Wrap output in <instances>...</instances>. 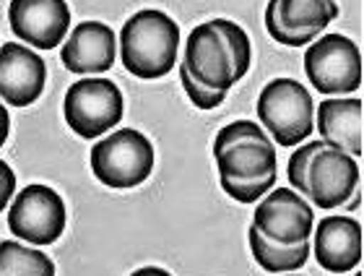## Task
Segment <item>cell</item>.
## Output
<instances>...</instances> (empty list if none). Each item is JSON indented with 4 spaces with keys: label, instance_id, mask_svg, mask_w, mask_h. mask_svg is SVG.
I'll return each mask as SVG.
<instances>
[{
    "label": "cell",
    "instance_id": "3957f363",
    "mask_svg": "<svg viewBox=\"0 0 364 276\" xmlns=\"http://www.w3.org/2000/svg\"><path fill=\"white\" fill-rule=\"evenodd\" d=\"M154 161L151 141L133 128L99 138L91 149V172L107 188H136L151 175Z\"/></svg>",
    "mask_w": 364,
    "mask_h": 276
},
{
    "label": "cell",
    "instance_id": "5b68a950",
    "mask_svg": "<svg viewBox=\"0 0 364 276\" xmlns=\"http://www.w3.org/2000/svg\"><path fill=\"white\" fill-rule=\"evenodd\" d=\"M63 112L73 133L94 141L122 120V94L109 78H81L65 94Z\"/></svg>",
    "mask_w": 364,
    "mask_h": 276
},
{
    "label": "cell",
    "instance_id": "ac0fdd59",
    "mask_svg": "<svg viewBox=\"0 0 364 276\" xmlns=\"http://www.w3.org/2000/svg\"><path fill=\"white\" fill-rule=\"evenodd\" d=\"M0 276H55V263L42 250L21 243H0Z\"/></svg>",
    "mask_w": 364,
    "mask_h": 276
},
{
    "label": "cell",
    "instance_id": "8fae6325",
    "mask_svg": "<svg viewBox=\"0 0 364 276\" xmlns=\"http://www.w3.org/2000/svg\"><path fill=\"white\" fill-rule=\"evenodd\" d=\"M315 261L331 274L357 269L364 255V232L362 224L351 216H326L315 227Z\"/></svg>",
    "mask_w": 364,
    "mask_h": 276
},
{
    "label": "cell",
    "instance_id": "d4e9b609",
    "mask_svg": "<svg viewBox=\"0 0 364 276\" xmlns=\"http://www.w3.org/2000/svg\"><path fill=\"white\" fill-rule=\"evenodd\" d=\"M16 191V175L14 169L8 167L6 161L0 159V211L11 203V196H14Z\"/></svg>",
    "mask_w": 364,
    "mask_h": 276
},
{
    "label": "cell",
    "instance_id": "8992f818",
    "mask_svg": "<svg viewBox=\"0 0 364 276\" xmlns=\"http://www.w3.org/2000/svg\"><path fill=\"white\" fill-rule=\"evenodd\" d=\"M8 227L23 243L50 245L65 230V203L53 188L29 185L11 203Z\"/></svg>",
    "mask_w": 364,
    "mask_h": 276
},
{
    "label": "cell",
    "instance_id": "7a4b0ae2",
    "mask_svg": "<svg viewBox=\"0 0 364 276\" xmlns=\"http://www.w3.org/2000/svg\"><path fill=\"white\" fill-rule=\"evenodd\" d=\"M258 117L279 146H299L315 131V105L310 92L294 78H273L258 97Z\"/></svg>",
    "mask_w": 364,
    "mask_h": 276
},
{
    "label": "cell",
    "instance_id": "603a6c76",
    "mask_svg": "<svg viewBox=\"0 0 364 276\" xmlns=\"http://www.w3.org/2000/svg\"><path fill=\"white\" fill-rule=\"evenodd\" d=\"M266 29L276 42H281V45H287V47H307L320 37L318 31H287L284 29V26L279 23V18H276V0H271L266 8Z\"/></svg>",
    "mask_w": 364,
    "mask_h": 276
},
{
    "label": "cell",
    "instance_id": "7402d4cb",
    "mask_svg": "<svg viewBox=\"0 0 364 276\" xmlns=\"http://www.w3.org/2000/svg\"><path fill=\"white\" fill-rule=\"evenodd\" d=\"M252 138H271V136L255 120H235V123H229L227 128L219 131V136L213 141V156H219L229 146L242 144V141H252Z\"/></svg>",
    "mask_w": 364,
    "mask_h": 276
},
{
    "label": "cell",
    "instance_id": "e0dca14e",
    "mask_svg": "<svg viewBox=\"0 0 364 276\" xmlns=\"http://www.w3.org/2000/svg\"><path fill=\"white\" fill-rule=\"evenodd\" d=\"M247 240H250V250L255 255V261L260 263V269L271 271V274H284V271L294 274L310 258V240L299 243V245H279V243L263 238L255 227H250Z\"/></svg>",
    "mask_w": 364,
    "mask_h": 276
},
{
    "label": "cell",
    "instance_id": "4316f807",
    "mask_svg": "<svg viewBox=\"0 0 364 276\" xmlns=\"http://www.w3.org/2000/svg\"><path fill=\"white\" fill-rule=\"evenodd\" d=\"M130 276H172V274L164 271V269H159V266H144V269L133 271Z\"/></svg>",
    "mask_w": 364,
    "mask_h": 276
},
{
    "label": "cell",
    "instance_id": "44dd1931",
    "mask_svg": "<svg viewBox=\"0 0 364 276\" xmlns=\"http://www.w3.org/2000/svg\"><path fill=\"white\" fill-rule=\"evenodd\" d=\"M219 183L229 198L240 201V203H255V201H260L263 196H268L273 191L276 175L258 177V180H229V177H219Z\"/></svg>",
    "mask_w": 364,
    "mask_h": 276
},
{
    "label": "cell",
    "instance_id": "ba28073f",
    "mask_svg": "<svg viewBox=\"0 0 364 276\" xmlns=\"http://www.w3.org/2000/svg\"><path fill=\"white\" fill-rule=\"evenodd\" d=\"M182 65L190 70V76L196 78L198 84L216 89V92H229L237 84L232 50L211 21L200 23L190 31Z\"/></svg>",
    "mask_w": 364,
    "mask_h": 276
},
{
    "label": "cell",
    "instance_id": "9c48e42d",
    "mask_svg": "<svg viewBox=\"0 0 364 276\" xmlns=\"http://www.w3.org/2000/svg\"><path fill=\"white\" fill-rule=\"evenodd\" d=\"M8 21L18 39L37 50H53L70 29V8L65 0H11Z\"/></svg>",
    "mask_w": 364,
    "mask_h": 276
},
{
    "label": "cell",
    "instance_id": "30bf717a",
    "mask_svg": "<svg viewBox=\"0 0 364 276\" xmlns=\"http://www.w3.org/2000/svg\"><path fill=\"white\" fill-rule=\"evenodd\" d=\"M359 191L357 156L341 149H323L310 161V198L318 208H338Z\"/></svg>",
    "mask_w": 364,
    "mask_h": 276
},
{
    "label": "cell",
    "instance_id": "52a82bcc",
    "mask_svg": "<svg viewBox=\"0 0 364 276\" xmlns=\"http://www.w3.org/2000/svg\"><path fill=\"white\" fill-rule=\"evenodd\" d=\"M252 227L279 245L307 243L315 232V214L302 193L294 188H273L263 196L252 216Z\"/></svg>",
    "mask_w": 364,
    "mask_h": 276
},
{
    "label": "cell",
    "instance_id": "ffe728a7",
    "mask_svg": "<svg viewBox=\"0 0 364 276\" xmlns=\"http://www.w3.org/2000/svg\"><path fill=\"white\" fill-rule=\"evenodd\" d=\"M323 149H328V144L323 138H318V141L299 144V149L289 156L287 177H289V183H291V188H294L296 193H302L304 198H310V161H312V156L318 152H323Z\"/></svg>",
    "mask_w": 364,
    "mask_h": 276
},
{
    "label": "cell",
    "instance_id": "6da1fadb",
    "mask_svg": "<svg viewBox=\"0 0 364 276\" xmlns=\"http://www.w3.org/2000/svg\"><path fill=\"white\" fill-rule=\"evenodd\" d=\"M180 26L164 11H138L120 31V60L138 78H161L177 65Z\"/></svg>",
    "mask_w": 364,
    "mask_h": 276
},
{
    "label": "cell",
    "instance_id": "484cf974",
    "mask_svg": "<svg viewBox=\"0 0 364 276\" xmlns=\"http://www.w3.org/2000/svg\"><path fill=\"white\" fill-rule=\"evenodd\" d=\"M8 133H11V117H8L6 105H0V146L6 144Z\"/></svg>",
    "mask_w": 364,
    "mask_h": 276
},
{
    "label": "cell",
    "instance_id": "5bb4252c",
    "mask_svg": "<svg viewBox=\"0 0 364 276\" xmlns=\"http://www.w3.org/2000/svg\"><path fill=\"white\" fill-rule=\"evenodd\" d=\"M315 128L331 149L362 156V100L359 97H328L315 110Z\"/></svg>",
    "mask_w": 364,
    "mask_h": 276
},
{
    "label": "cell",
    "instance_id": "7c38bea8",
    "mask_svg": "<svg viewBox=\"0 0 364 276\" xmlns=\"http://www.w3.org/2000/svg\"><path fill=\"white\" fill-rule=\"evenodd\" d=\"M47 68L37 53L23 45L0 47V97L11 107H26L45 89Z\"/></svg>",
    "mask_w": 364,
    "mask_h": 276
},
{
    "label": "cell",
    "instance_id": "9a60e30c",
    "mask_svg": "<svg viewBox=\"0 0 364 276\" xmlns=\"http://www.w3.org/2000/svg\"><path fill=\"white\" fill-rule=\"evenodd\" d=\"M219 177L229 180H258V177L276 175V146L271 138H252L224 149L216 156Z\"/></svg>",
    "mask_w": 364,
    "mask_h": 276
},
{
    "label": "cell",
    "instance_id": "d6986e66",
    "mask_svg": "<svg viewBox=\"0 0 364 276\" xmlns=\"http://www.w3.org/2000/svg\"><path fill=\"white\" fill-rule=\"evenodd\" d=\"M216 29L221 31V37L227 39L229 50H232V58H235V81L247 76L250 70V60H252V47H250V37L245 34V29L240 23L229 21V18H216L211 21Z\"/></svg>",
    "mask_w": 364,
    "mask_h": 276
},
{
    "label": "cell",
    "instance_id": "83f0119b",
    "mask_svg": "<svg viewBox=\"0 0 364 276\" xmlns=\"http://www.w3.org/2000/svg\"><path fill=\"white\" fill-rule=\"evenodd\" d=\"M289 276H302V274H289Z\"/></svg>",
    "mask_w": 364,
    "mask_h": 276
},
{
    "label": "cell",
    "instance_id": "2e32d148",
    "mask_svg": "<svg viewBox=\"0 0 364 276\" xmlns=\"http://www.w3.org/2000/svg\"><path fill=\"white\" fill-rule=\"evenodd\" d=\"M338 16L336 0H276V18L287 31H323Z\"/></svg>",
    "mask_w": 364,
    "mask_h": 276
},
{
    "label": "cell",
    "instance_id": "277c9868",
    "mask_svg": "<svg viewBox=\"0 0 364 276\" xmlns=\"http://www.w3.org/2000/svg\"><path fill=\"white\" fill-rule=\"evenodd\" d=\"M304 76L326 97L354 94L364 76L357 42L346 34H320L304 53Z\"/></svg>",
    "mask_w": 364,
    "mask_h": 276
},
{
    "label": "cell",
    "instance_id": "cb8c5ba5",
    "mask_svg": "<svg viewBox=\"0 0 364 276\" xmlns=\"http://www.w3.org/2000/svg\"><path fill=\"white\" fill-rule=\"evenodd\" d=\"M180 81H182V89H185V94H188L190 102H193L198 110L219 107L221 102H224V97H227V92H216V89H208V86L198 84L196 78L190 76V70L185 68V65H180Z\"/></svg>",
    "mask_w": 364,
    "mask_h": 276
},
{
    "label": "cell",
    "instance_id": "4fadbf2b",
    "mask_svg": "<svg viewBox=\"0 0 364 276\" xmlns=\"http://www.w3.org/2000/svg\"><path fill=\"white\" fill-rule=\"evenodd\" d=\"M114 55H117L114 31L102 21H84L73 29V34H68L60 60L76 76H91V73L97 76L112 68Z\"/></svg>",
    "mask_w": 364,
    "mask_h": 276
},
{
    "label": "cell",
    "instance_id": "f1b7e54d",
    "mask_svg": "<svg viewBox=\"0 0 364 276\" xmlns=\"http://www.w3.org/2000/svg\"><path fill=\"white\" fill-rule=\"evenodd\" d=\"M354 276H364V274H354Z\"/></svg>",
    "mask_w": 364,
    "mask_h": 276
}]
</instances>
